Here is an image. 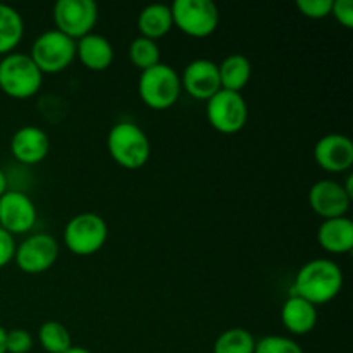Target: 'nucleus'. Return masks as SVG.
Segmentation results:
<instances>
[{
  "mask_svg": "<svg viewBox=\"0 0 353 353\" xmlns=\"http://www.w3.org/2000/svg\"><path fill=\"white\" fill-rule=\"evenodd\" d=\"M331 16L343 24L345 28L353 26V2L352 0H333L331 6Z\"/></svg>",
  "mask_w": 353,
  "mask_h": 353,
  "instance_id": "obj_28",
  "label": "nucleus"
},
{
  "mask_svg": "<svg viewBox=\"0 0 353 353\" xmlns=\"http://www.w3.org/2000/svg\"><path fill=\"white\" fill-rule=\"evenodd\" d=\"M109 154L121 168L137 171L147 165L152 147L147 133L133 121H119L114 124L107 137Z\"/></svg>",
  "mask_w": 353,
  "mask_h": 353,
  "instance_id": "obj_2",
  "label": "nucleus"
},
{
  "mask_svg": "<svg viewBox=\"0 0 353 353\" xmlns=\"http://www.w3.org/2000/svg\"><path fill=\"white\" fill-rule=\"evenodd\" d=\"M172 24L193 38H205L219 26V9L212 0H174Z\"/></svg>",
  "mask_w": 353,
  "mask_h": 353,
  "instance_id": "obj_7",
  "label": "nucleus"
},
{
  "mask_svg": "<svg viewBox=\"0 0 353 353\" xmlns=\"http://www.w3.org/2000/svg\"><path fill=\"white\" fill-rule=\"evenodd\" d=\"M10 152L21 164L33 165L43 161L50 152V138L41 128L28 126L19 128L10 138Z\"/></svg>",
  "mask_w": 353,
  "mask_h": 353,
  "instance_id": "obj_15",
  "label": "nucleus"
},
{
  "mask_svg": "<svg viewBox=\"0 0 353 353\" xmlns=\"http://www.w3.org/2000/svg\"><path fill=\"white\" fill-rule=\"evenodd\" d=\"M64 353H92V352L85 347H74V345H72V347L68 348Z\"/></svg>",
  "mask_w": 353,
  "mask_h": 353,
  "instance_id": "obj_32",
  "label": "nucleus"
},
{
  "mask_svg": "<svg viewBox=\"0 0 353 353\" xmlns=\"http://www.w3.org/2000/svg\"><path fill=\"white\" fill-rule=\"evenodd\" d=\"M314 159L327 172L350 171L353 165V141L347 134L330 133L317 140Z\"/></svg>",
  "mask_w": 353,
  "mask_h": 353,
  "instance_id": "obj_14",
  "label": "nucleus"
},
{
  "mask_svg": "<svg viewBox=\"0 0 353 353\" xmlns=\"http://www.w3.org/2000/svg\"><path fill=\"white\" fill-rule=\"evenodd\" d=\"M16 254V241L10 233L0 228V269L6 268L9 262L14 261Z\"/></svg>",
  "mask_w": 353,
  "mask_h": 353,
  "instance_id": "obj_29",
  "label": "nucleus"
},
{
  "mask_svg": "<svg viewBox=\"0 0 353 353\" xmlns=\"http://www.w3.org/2000/svg\"><path fill=\"white\" fill-rule=\"evenodd\" d=\"M41 74H57L68 69L76 59V40L59 30H47L34 38L28 54Z\"/></svg>",
  "mask_w": 353,
  "mask_h": 353,
  "instance_id": "obj_6",
  "label": "nucleus"
},
{
  "mask_svg": "<svg viewBox=\"0 0 353 353\" xmlns=\"http://www.w3.org/2000/svg\"><path fill=\"white\" fill-rule=\"evenodd\" d=\"M257 340L245 327H230L214 341L212 353H254Z\"/></svg>",
  "mask_w": 353,
  "mask_h": 353,
  "instance_id": "obj_22",
  "label": "nucleus"
},
{
  "mask_svg": "<svg viewBox=\"0 0 353 353\" xmlns=\"http://www.w3.org/2000/svg\"><path fill=\"white\" fill-rule=\"evenodd\" d=\"M207 121L216 131L234 134L241 131L248 119L247 100L241 93L221 88L216 95L207 100Z\"/></svg>",
  "mask_w": 353,
  "mask_h": 353,
  "instance_id": "obj_8",
  "label": "nucleus"
},
{
  "mask_svg": "<svg viewBox=\"0 0 353 353\" xmlns=\"http://www.w3.org/2000/svg\"><path fill=\"white\" fill-rule=\"evenodd\" d=\"M281 323L295 336H305L317 324V307L302 296L292 295L283 303Z\"/></svg>",
  "mask_w": 353,
  "mask_h": 353,
  "instance_id": "obj_18",
  "label": "nucleus"
},
{
  "mask_svg": "<svg viewBox=\"0 0 353 353\" xmlns=\"http://www.w3.org/2000/svg\"><path fill=\"white\" fill-rule=\"evenodd\" d=\"M109 236L105 219L95 212L72 216L64 226V245L71 254L88 257L102 250Z\"/></svg>",
  "mask_w": 353,
  "mask_h": 353,
  "instance_id": "obj_5",
  "label": "nucleus"
},
{
  "mask_svg": "<svg viewBox=\"0 0 353 353\" xmlns=\"http://www.w3.org/2000/svg\"><path fill=\"white\" fill-rule=\"evenodd\" d=\"M181 90L195 100H209L221 90L219 68L210 59H193L179 74Z\"/></svg>",
  "mask_w": 353,
  "mask_h": 353,
  "instance_id": "obj_12",
  "label": "nucleus"
},
{
  "mask_svg": "<svg viewBox=\"0 0 353 353\" xmlns=\"http://www.w3.org/2000/svg\"><path fill=\"white\" fill-rule=\"evenodd\" d=\"M43 74L28 54L10 52L0 59V90L7 97L26 100L41 88Z\"/></svg>",
  "mask_w": 353,
  "mask_h": 353,
  "instance_id": "obj_3",
  "label": "nucleus"
},
{
  "mask_svg": "<svg viewBox=\"0 0 353 353\" xmlns=\"http://www.w3.org/2000/svg\"><path fill=\"white\" fill-rule=\"evenodd\" d=\"M219 68L221 88L240 93L252 78V62L243 54H231L223 59Z\"/></svg>",
  "mask_w": 353,
  "mask_h": 353,
  "instance_id": "obj_20",
  "label": "nucleus"
},
{
  "mask_svg": "<svg viewBox=\"0 0 353 353\" xmlns=\"http://www.w3.org/2000/svg\"><path fill=\"white\" fill-rule=\"evenodd\" d=\"M6 192H7V176L6 172L0 169V196H2Z\"/></svg>",
  "mask_w": 353,
  "mask_h": 353,
  "instance_id": "obj_30",
  "label": "nucleus"
},
{
  "mask_svg": "<svg viewBox=\"0 0 353 353\" xmlns=\"http://www.w3.org/2000/svg\"><path fill=\"white\" fill-rule=\"evenodd\" d=\"M37 219V205L26 193L19 190H7L0 196V228L12 236L33 230Z\"/></svg>",
  "mask_w": 353,
  "mask_h": 353,
  "instance_id": "obj_11",
  "label": "nucleus"
},
{
  "mask_svg": "<svg viewBox=\"0 0 353 353\" xmlns=\"http://www.w3.org/2000/svg\"><path fill=\"white\" fill-rule=\"evenodd\" d=\"M24 37V21L19 10L9 3H0V55L14 52Z\"/></svg>",
  "mask_w": 353,
  "mask_h": 353,
  "instance_id": "obj_21",
  "label": "nucleus"
},
{
  "mask_svg": "<svg viewBox=\"0 0 353 353\" xmlns=\"http://www.w3.org/2000/svg\"><path fill=\"white\" fill-rule=\"evenodd\" d=\"M59 257V243L48 233H34L16 245L14 262L26 274L48 271Z\"/></svg>",
  "mask_w": 353,
  "mask_h": 353,
  "instance_id": "obj_10",
  "label": "nucleus"
},
{
  "mask_svg": "<svg viewBox=\"0 0 353 353\" xmlns=\"http://www.w3.org/2000/svg\"><path fill=\"white\" fill-rule=\"evenodd\" d=\"M317 241L330 254H348L353 248V221L347 216L324 219L317 230Z\"/></svg>",
  "mask_w": 353,
  "mask_h": 353,
  "instance_id": "obj_17",
  "label": "nucleus"
},
{
  "mask_svg": "<svg viewBox=\"0 0 353 353\" xmlns=\"http://www.w3.org/2000/svg\"><path fill=\"white\" fill-rule=\"evenodd\" d=\"M33 336L26 330H10L6 334L7 353H28L33 348Z\"/></svg>",
  "mask_w": 353,
  "mask_h": 353,
  "instance_id": "obj_26",
  "label": "nucleus"
},
{
  "mask_svg": "<svg viewBox=\"0 0 353 353\" xmlns=\"http://www.w3.org/2000/svg\"><path fill=\"white\" fill-rule=\"evenodd\" d=\"M38 341L47 353H64L72 347L68 327L59 321H47L41 324L38 330Z\"/></svg>",
  "mask_w": 353,
  "mask_h": 353,
  "instance_id": "obj_23",
  "label": "nucleus"
},
{
  "mask_svg": "<svg viewBox=\"0 0 353 353\" xmlns=\"http://www.w3.org/2000/svg\"><path fill=\"white\" fill-rule=\"evenodd\" d=\"M6 334H7V330H6V327L0 326V353H7V350H6Z\"/></svg>",
  "mask_w": 353,
  "mask_h": 353,
  "instance_id": "obj_31",
  "label": "nucleus"
},
{
  "mask_svg": "<svg viewBox=\"0 0 353 353\" xmlns=\"http://www.w3.org/2000/svg\"><path fill=\"white\" fill-rule=\"evenodd\" d=\"M254 353H303V350L293 338L269 334L255 343Z\"/></svg>",
  "mask_w": 353,
  "mask_h": 353,
  "instance_id": "obj_25",
  "label": "nucleus"
},
{
  "mask_svg": "<svg viewBox=\"0 0 353 353\" xmlns=\"http://www.w3.org/2000/svg\"><path fill=\"white\" fill-rule=\"evenodd\" d=\"M128 57H130L131 64L137 65L141 71H145V69H150L152 65L161 62V47H159L155 40H150V38L145 37H137L130 43Z\"/></svg>",
  "mask_w": 353,
  "mask_h": 353,
  "instance_id": "obj_24",
  "label": "nucleus"
},
{
  "mask_svg": "<svg viewBox=\"0 0 353 353\" xmlns=\"http://www.w3.org/2000/svg\"><path fill=\"white\" fill-rule=\"evenodd\" d=\"M352 199L343 185L333 179H321L309 190V205L323 219L347 216Z\"/></svg>",
  "mask_w": 353,
  "mask_h": 353,
  "instance_id": "obj_13",
  "label": "nucleus"
},
{
  "mask_svg": "<svg viewBox=\"0 0 353 353\" xmlns=\"http://www.w3.org/2000/svg\"><path fill=\"white\" fill-rule=\"evenodd\" d=\"M99 19V6L93 0H59L54 6L55 30L79 40L92 33Z\"/></svg>",
  "mask_w": 353,
  "mask_h": 353,
  "instance_id": "obj_9",
  "label": "nucleus"
},
{
  "mask_svg": "<svg viewBox=\"0 0 353 353\" xmlns=\"http://www.w3.org/2000/svg\"><path fill=\"white\" fill-rule=\"evenodd\" d=\"M138 95L141 102L154 110H164L174 105L181 95V79L169 64L159 62L141 71L138 79Z\"/></svg>",
  "mask_w": 353,
  "mask_h": 353,
  "instance_id": "obj_4",
  "label": "nucleus"
},
{
  "mask_svg": "<svg viewBox=\"0 0 353 353\" xmlns=\"http://www.w3.org/2000/svg\"><path fill=\"white\" fill-rule=\"evenodd\" d=\"M333 0H296V7L300 12L309 19H323L331 16Z\"/></svg>",
  "mask_w": 353,
  "mask_h": 353,
  "instance_id": "obj_27",
  "label": "nucleus"
},
{
  "mask_svg": "<svg viewBox=\"0 0 353 353\" xmlns=\"http://www.w3.org/2000/svg\"><path fill=\"white\" fill-rule=\"evenodd\" d=\"M76 57L90 71H105L114 61V47L109 38L92 31L76 40Z\"/></svg>",
  "mask_w": 353,
  "mask_h": 353,
  "instance_id": "obj_16",
  "label": "nucleus"
},
{
  "mask_svg": "<svg viewBox=\"0 0 353 353\" xmlns=\"http://www.w3.org/2000/svg\"><path fill=\"white\" fill-rule=\"evenodd\" d=\"M171 6L168 3H148L138 14V30L140 37L157 41L172 30Z\"/></svg>",
  "mask_w": 353,
  "mask_h": 353,
  "instance_id": "obj_19",
  "label": "nucleus"
},
{
  "mask_svg": "<svg viewBox=\"0 0 353 353\" xmlns=\"http://www.w3.org/2000/svg\"><path fill=\"white\" fill-rule=\"evenodd\" d=\"M343 288V271L331 259H314L299 269L293 283V295L312 305H324L336 299Z\"/></svg>",
  "mask_w": 353,
  "mask_h": 353,
  "instance_id": "obj_1",
  "label": "nucleus"
}]
</instances>
